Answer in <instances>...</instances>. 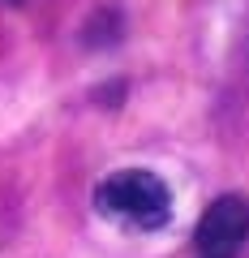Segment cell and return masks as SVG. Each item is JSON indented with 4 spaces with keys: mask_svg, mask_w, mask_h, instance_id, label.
Masks as SVG:
<instances>
[{
    "mask_svg": "<svg viewBox=\"0 0 249 258\" xmlns=\"http://www.w3.org/2000/svg\"><path fill=\"white\" fill-rule=\"evenodd\" d=\"M95 203H99V211L120 215V220L138 224V228H159L172 215L168 185L155 172H146V168H125V172L108 176L99 185V194H95Z\"/></svg>",
    "mask_w": 249,
    "mask_h": 258,
    "instance_id": "6da1fadb",
    "label": "cell"
},
{
    "mask_svg": "<svg viewBox=\"0 0 249 258\" xmlns=\"http://www.w3.org/2000/svg\"><path fill=\"white\" fill-rule=\"evenodd\" d=\"M245 237H249V203L236 198V194H223L198 220L194 249H198V258H236Z\"/></svg>",
    "mask_w": 249,
    "mask_h": 258,
    "instance_id": "7a4b0ae2",
    "label": "cell"
}]
</instances>
